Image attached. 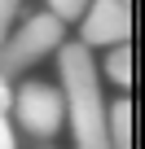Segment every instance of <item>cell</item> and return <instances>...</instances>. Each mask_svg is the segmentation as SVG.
I'll use <instances>...</instances> for the list:
<instances>
[{"label":"cell","instance_id":"obj_1","mask_svg":"<svg viewBox=\"0 0 145 149\" xmlns=\"http://www.w3.org/2000/svg\"><path fill=\"white\" fill-rule=\"evenodd\" d=\"M53 57H57V88H62V105H66V132L75 136V149H110L97 57L75 40H66Z\"/></svg>","mask_w":145,"mask_h":149},{"label":"cell","instance_id":"obj_3","mask_svg":"<svg viewBox=\"0 0 145 149\" xmlns=\"http://www.w3.org/2000/svg\"><path fill=\"white\" fill-rule=\"evenodd\" d=\"M9 123H18L31 140H53L66 127V105H62V88L48 79H27L13 88L9 101Z\"/></svg>","mask_w":145,"mask_h":149},{"label":"cell","instance_id":"obj_7","mask_svg":"<svg viewBox=\"0 0 145 149\" xmlns=\"http://www.w3.org/2000/svg\"><path fill=\"white\" fill-rule=\"evenodd\" d=\"M53 22H62V26H79V18H84V0H48V5H40Z\"/></svg>","mask_w":145,"mask_h":149},{"label":"cell","instance_id":"obj_8","mask_svg":"<svg viewBox=\"0 0 145 149\" xmlns=\"http://www.w3.org/2000/svg\"><path fill=\"white\" fill-rule=\"evenodd\" d=\"M18 18H22V5H18V0H0V48H5L9 31L18 26Z\"/></svg>","mask_w":145,"mask_h":149},{"label":"cell","instance_id":"obj_4","mask_svg":"<svg viewBox=\"0 0 145 149\" xmlns=\"http://www.w3.org/2000/svg\"><path fill=\"white\" fill-rule=\"evenodd\" d=\"M132 40V5L127 0H92L79 18V40L92 57L106 53V48H119Z\"/></svg>","mask_w":145,"mask_h":149},{"label":"cell","instance_id":"obj_2","mask_svg":"<svg viewBox=\"0 0 145 149\" xmlns=\"http://www.w3.org/2000/svg\"><path fill=\"white\" fill-rule=\"evenodd\" d=\"M66 44V26L53 22L44 9H31L18 18V26L9 31L5 48H0V79H18L31 66H40L44 57H53Z\"/></svg>","mask_w":145,"mask_h":149},{"label":"cell","instance_id":"obj_5","mask_svg":"<svg viewBox=\"0 0 145 149\" xmlns=\"http://www.w3.org/2000/svg\"><path fill=\"white\" fill-rule=\"evenodd\" d=\"M97 79H101V88H106V84H114L119 92L132 88V44L106 48V53L97 57Z\"/></svg>","mask_w":145,"mask_h":149},{"label":"cell","instance_id":"obj_6","mask_svg":"<svg viewBox=\"0 0 145 149\" xmlns=\"http://www.w3.org/2000/svg\"><path fill=\"white\" fill-rule=\"evenodd\" d=\"M106 140L110 149H132V101H106Z\"/></svg>","mask_w":145,"mask_h":149}]
</instances>
